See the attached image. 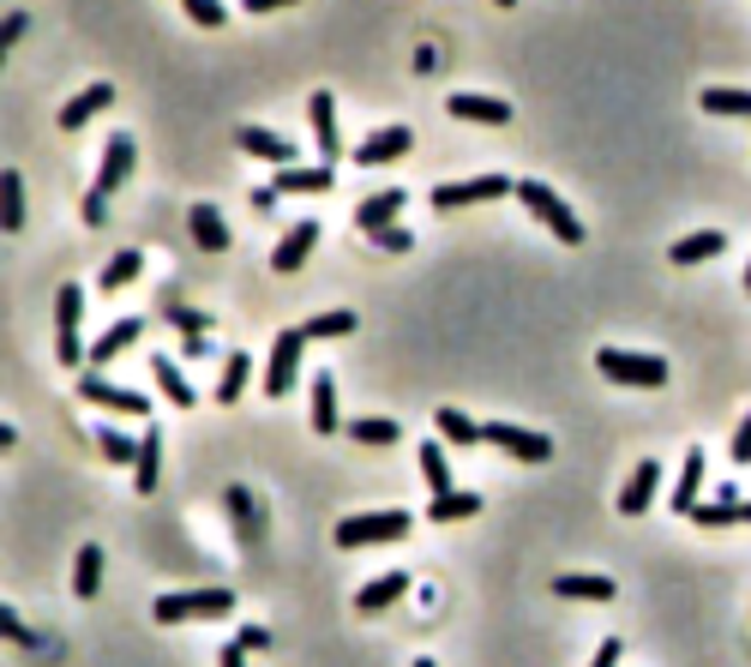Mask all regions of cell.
I'll use <instances>...</instances> for the list:
<instances>
[{"label": "cell", "instance_id": "obj_1", "mask_svg": "<svg viewBox=\"0 0 751 667\" xmlns=\"http://www.w3.org/2000/svg\"><path fill=\"white\" fill-rule=\"evenodd\" d=\"M415 530V518L410 511H361V518H349V523H337V547H385V542H403V535Z\"/></svg>", "mask_w": 751, "mask_h": 667}, {"label": "cell", "instance_id": "obj_2", "mask_svg": "<svg viewBox=\"0 0 751 667\" xmlns=\"http://www.w3.org/2000/svg\"><path fill=\"white\" fill-rule=\"evenodd\" d=\"M228 608H235V596H228V589H181V596H157L150 620H157V625H181V620H223Z\"/></svg>", "mask_w": 751, "mask_h": 667}, {"label": "cell", "instance_id": "obj_3", "mask_svg": "<svg viewBox=\"0 0 751 667\" xmlns=\"http://www.w3.org/2000/svg\"><path fill=\"white\" fill-rule=\"evenodd\" d=\"M517 199H524V204H529V216H541V223L553 229L559 241H565V247H578V241H583V216L571 211V204L559 199L553 187H541V181H517Z\"/></svg>", "mask_w": 751, "mask_h": 667}, {"label": "cell", "instance_id": "obj_4", "mask_svg": "<svg viewBox=\"0 0 751 667\" xmlns=\"http://www.w3.org/2000/svg\"><path fill=\"white\" fill-rule=\"evenodd\" d=\"M595 367H602V379H614V385H638V391H661V385H668V362H661V355L602 349V355H595Z\"/></svg>", "mask_w": 751, "mask_h": 667}, {"label": "cell", "instance_id": "obj_5", "mask_svg": "<svg viewBox=\"0 0 751 667\" xmlns=\"http://www.w3.org/2000/svg\"><path fill=\"white\" fill-rule=\"evenodd\" d=\"M301 349H307V331H301V325L277 331L271 362H265V391H271V397H289V391H295V379H301Z\"/></svg>", "mask_w": 751, "mask_h": 667}, {"label": "cell", "instance_id": "obj_6", "mask_svg": "<svg viewBox=\"0 0 751 667\" xmlns=\"http://www.w3.org/2000/svg\"><path fill=\"white\" fill-rule=\"evenodd\" d=\"M481 440L500 445V452H512L517 464H547V457H553V440H547V433L512 427V421H487V427H481Z\"/></svg>", "mask_w": 751, "mask_h": 667}, {"label": "cell", "instance_id": "obj_7", "mask_svg": "<svg viewBox=\"0 0 751 667\" xmlns=\"http://www.w3.org/2000/svg\"><path fill=\"white\" fill-rule=\"evenodd\" d=\"M79 313H85V294L72 284H60V313H55V343H60V367H85V337H79Z\"/></svg>", "mask_w": 751, "mask_h": 667}, {"label": "cell", "instance_id": "obj_8", "mask_svg": "<svg viewBox=\"0 0 751 667\" xmlns=\"http://www.w3.org/2000/svg\"><path fill=\"white\" fill-rule=\"evenodd\" d=\"M505 192H517V181L475 175V181H457V187H433V211H463V204H487V199H505Z\"/></svg>", "mask_w": 751, "mask_h": 667}, {"label": "cell", "instance_id": "obj_9", "mask_svg": "<svg viewBox=\"0 0 751 667\" xmlns=\"http://www.w3.org/2000/svg\"><path fill=\"white\" fill-rule=\"evenodd\" d=\"M235 145L247 151V157L271 163V169H295V163H301V145H295V138H277V133H265V126H240Z\"/></svg>", "mask_w": 751, "mask_h": 667}, {"label": "cell", "instance_id": "obj_10", "mask_svg": "<svg viewBox=\"0 0 751 667\" xmlns=\"http://www.w3.org/2000/svg\"><path fill=\"white\" fill-rule=\"evenodd\" d=\"M79 397H85V403H97V409H114V415H145V409H150L138 391L109 385L103 374H91V367H85V379H79Z\"/></svg>", "mask_w": 751, "mask_h": 667}, {"label": "cell", "instance_id": "obj_11", "mask_svg": "<svg viewBox=\"0 0 751 667\" xmlns=\"http://www.w3.org/2000/svg\"><path fill=\"white\" fill-rule=\"evenodd\" d=\"M320 235H325L320 223H295V229H289V235L271 247V271H277V277H295L301 265H307V253L320 247Z\"/></svg>", "mask_w": 751, "mask_h": 667}, {"label": "cell", "instance_id": "obj_12", "mask_svg": "<svg viewBox=\"0 0 751 667\" xmlns=\"http://www.w3.org/2000/svg\"><path fill=\"white\" fill-rule=\"evenodd\" d=\"M133 163H138V145H133V133H109V151H103V163H97V187L91 192H109L133 175Z\"/></svg>", "mask_w": 751, "mask_h": 667}, {"label": "cell", "instance_id": "obj_13", "mask_svg": "<svg viewBox=\"0 0 751 667\" xmlns=\"http://www.w3.org/2000/svg\"><path fill=\"white\" fill-rule=\"evenodd\" d=\"M307 114H313V145H320V163L330 169V163L343 157V133H337V102H330V91H313V97H307Z\"/></svg>", "mask_w": 751, "mask_h": 667}, {"label": "cell", "instance_id": "obj_14", "mask_svg": "<svg viewBox=\"0 0 751 667\" xmlns=\"http://www.w3.org/2000/svg\"><path fill=\"white\" fill-rule=\"evenodd\" d=\"M138 331H145V319H114V325L103 331V337L91 343V355H85V367H91V374H103V367L114 362V355H126L138 343Z\"/></svg>", "mask_w": 751, "mask_h": 667}, {"label": "cell", "instance_id": "obj_15", "mask_svg": "<svg viewBox=\"0 0 751 667\" xmlns=\"http://www.w3.org/2000/svg\"><path fill=\"white\" fill-rule=\"evenodd\" d=\"M410 145H415V133H410V126H379L373 138H361V145H355V163H361V169H379V163L403 157Z\"/></svg>", "mask_w": 751, "mask_h": 667}, {"label": "cell", "instance_id": "obj_16", "mask_svg": "<svg viewBox=\"0 0 751 667\" xmlns=\"http://www.w3.org/2000/svg\"><path fill=\"white\" fill-rule=\"evenodd\" d=\"M445 109H451L457 121H475V126H505V121H512V109H505L500 97H475V91H451V97H445Z\"/></svg>", "mask_w": 751, "mask_h": 667}, {"label": "cell", "instance_id": "obj_17", "mask_svg": "<svg viewBox=\"0 0 751 667\" xmlns=\"http://www.w3.org/2000/svg\"><path fill=\"white\" fill-rule=\"evenodd\" d=\"M655 487H661V464H638V476L619 487V518H643L655 505Z\"/></svg>", "mask_w": 751, "mask_h": 667}, {"label": "cell", "instance_id": "obj_18", "mask_svg": "<svg viewBox=\"0 0 751 667\" xmlns=\"http://www.w3.org/2000/svg\"><path fill=\"white\" fill-rule=\"evenodd\" d=\"M109 102H114V85H109V79H103V85H85V91L72 97L67 109H60V126H67V133H79V126H85V121H97V114H103Z\"/></svg>", "mask_w": 751, "mask_h": 667}, {"label": "cell", "instance_id": "obj_19", "mask_svg": "<svg viewBox=\"0 0 751 667\" xmlns=\"http://www.w3.org/2000/svg\"><path fill=\"white\" fill-rule=\"evenodd\" d=\"M397 211H403V187H385V192H373V199L355 211V229H361V235H379V229L397 223Z\"/></svg>", "mask_w": 751, "mask_h": 667}, {"label": "cell", "instance_id": "obj_20", "mask_svg": "<svg viewBox=\"0 0 751 667\" xmlns=\"http://www.w3.org/2000/svg\"><path fill=\"white\" fill-rule=\"evenodd\" d=\"M716 253H728V235H721V229H697V235L673 241L668 259L673 265H704V259H716Z\"/></svg>", "mask_w": 751, "mask_h": 667}, {"label": "cell", "instance_id": "obj_21", "mask_svg": "<svg viewBox=\"0 0 751 667\" xmlns=\"http://www.w3.org/2000/svg\"><path fill=\"white\" fill-rule=\"evenodd\" d=\"M403 596H410V571H385V577H373V583L355 596V608H361V613H385L391 601H403Z\"/></svg>", "mask_w": 751, "mask_h": 667}, {"label": "cell", "instance_id": "obj_22", "mask_svg": "<svg viewBox=\"0 0 751 667\" xmlns=\"http://www.w3.org/2000/svg\"><path fill=\"white\" fill-rule=\"evenodd\" d=\"M553 596H565V601H614V577L571 571V577H553Z\"/></svg>", "mask_w": 751, "mask_h": 667}, {"label": "cell", "instance_id": "obj_23", "mask_svg": "<svg viewBox=\"0 0 751 667\" xmlns=\"http://www.w3.org/2000/svg\"><path fill=\"white\" fill-rule=\"evenodd\" d=\"M697 493H704V452H685V469H680V481H673V511H680V518H692L697 511Z\"/></svg>", "mask_w": 751, "mask_h": 667}, {"label": "cell", "instance_id": "obj_24", "mask_svg": "<svg viewBox=\"0 0 751 667\" xmlns=\"http://www.w3.org/2000/svg\"><path fill=\"white\" fill-rule=\"evenodd\" d=\"M157 476H162V433L150 427L145 440H138V464H133V487H138V493H157Z\"/></svg>", "mask_w": 751, "mask_h": 667}, {"label": "cell", "instance_id": "obj_25", "mask_svg": "<svg viewBox=\"0 0 751 667\" xmlns=\"http://www.w3.org/2000/svg\"><path fill=\"white\" fill-rule=\"evenodd\" d=\"M187 229H193V241L205 253H223L228 247V229H223V216H216V204H193V211H187Z\"/></svg>", "mask_w": 751, "mask_h": 667}, {"label": "cell", "instance_id": "obj_26", "mask_svg": "<svg viewBox=\"0 0 751 667\" xmlns=\"http://www.w3.org/2000/svg\"><path fill=\"white\" fill-rule=\"evenodd\" d=\"M150 379L162 385V397H169L175 409H193V403H199V391H193V385L181 379V367H175L169 355H157V362H150Z\"/></svg>", "mask_w": 751, "mask_h": 667}, {"label": "cell", "instance_id": "obj_27", "mask_svg": "<svg viewBox=\"0 0 751 667\" xmlns=\"http://www.w3.org/2000/svg\"><path fill=\"white\" fill-rule=\"evenodd\" d=\"M301 331H307V343H330V337H349V331H361V319H355L349 307H337V313L301 319Z\"/></svg>", "mask_w": 751, "mask_h": 667}, {"label": "cell", "instance_id": "obj_28", "mask_svg": "<svg viewBox=\"0 0 751 667\" xmlns=\"http://www.w3.org/2000/svg\"><path fill=\"white\" fill-rule=\"evenodd\" d=\"M692 523L697 530H728V523H751V499H721V505H697L692 511Z\"/></svg>", "mask_w": 751, "mask_h": 667}, {"label": "cell", "instance_id": "obj_29", "mask_svg": "<svg viewBox=\"0 0 751 667\" xmlns=\"http://www.w3.org/2000/svg\"><path fill=\"white\" fill-rule=\"evenodd\" d=\"M337 427H343V421H337V379L320 374V379H313V433H325V440H330Z\"/></svg>", "mask_w": 751, "mask_h": 667}, {"label": "cell", "instance_id": "obj_30", "mask_svg": "<svg viewBox=\"0 0 751 667\" xmlns=\"http://www.w3.org/2000/svg\"><path fill=\"white\" fill-rule=\"evenodd\" d=\"M277 192H330V169L325 163H307V169H277V181H271Z\"/></svg>", "mask_w": 751, "mask_h": 667}, {"label": "cell", "instance_id": "obj_31", "mask_svg": "<svg viewBox=\"0 0 751 667\" xmlns=\"http://www.w3.org/2000/svg\"><path fill=\"white\" fill-rule=\"evenodd\" d=\"M72 589H79L85 601H91L97 589H103V547H97V542H85V547H79V559H72Z\"/></svg>", "mask_w": 751, "mask_h": 667}, {"label": "cell", "instance_id": "obj_32", "mask_svg": "<svg viewBox=\"0 0 751 667\" xmlns=\"http://www.w3.org/2000/svg\"><path fill=\"white\" fill-rule=\"evenodd\" d=\"M247 374H253V355L235 349L223 362V379H216V403H240V391H247Z\"/></svg>", "mask_w": 751, "mask_h": 667}, {"label": "cell", "instance_id": "obj_33", "mask_svg": "<svg viewBox=\"0 0 751 667\" xmlns=\"http://www.w3.org/2000/svg\"><path fill=\"white\" fill-rule=\"evenodd\" d=\"M0 229H7V235H19L24 229V181L19 175H0Z\"/></svg>", "mask_w": 751, "mask_h": 667}, {"label": "cell", "instance_id": "obj_34", "mask_svg": "<svg viewBox=\"0 0 751 667\" xmlns=\"http://www.w3.org/2000/svg\"><path fill=\"white\" fill-rule=\"evenodd\" d=\"M481 511V493H439L427 505V523H463V518H475Z\"/></svg>", "mask_w": 751, "mask_h": 667}, {"label": "cell", "instance_id": "obj_35", "mask_svg": "<svg viewBox=\"0 0 751 667\" xmlns=\"http://www.w3.org/2000/svg\"><path fill=\"white\" fill-rule=\"evenodd\" d=\"M138 271H145V253H138V247H121V253H114V259L103 265V294L138 284Z\"/></svg>", "mask_w": 751, "mask_h": 667}, {"label": "cell", "instance_id": "obj_36", "mask_svg": "<svg viewBox=\"0 0 751 667\" xmlns=\"http://www.w3.org/2000/svg\"><path fill=\"white\" fill-rule=\"evenodd\" d=\"M422 481L433 487V499H439V493H457V487H451V464H445V445H439V440L422 445Z\"/></svg>", "mask_w": 751, "mask_h": 667}, {"label": "cell", "instance_id": "obj_37", "mask_svg": "<svg viewBox=\"0 0 751 667\" xmlns=\"http://www.w3.org/2000/svg\"><path fill=\"white\" fill-rule=\"evenodd\" d=\"M433 427H439L451 445H487V440H481V421H469L463 409H439V415H433Z\"/></svg>", "mask_w": 751, "mask_h": 667}, {"label": "cell", "instance_id": "obj_38", "mask_svg": "<svg viewBox=\"0 0 751 667\" xmlns=\"http://www.w3.org/2000/svg\"><path fill=\"white\" fill-rule=\"evenodd\" d=\"M397 421L391 415H361V421H349V440H361V445H397Z\"/></svg>", "mask_w": 751, "mask_h": 667}, {"label": "cell", "instance_id": "obj_39", "mask_svg": "<svg viewBox=\"0 0 751 667\" xmlns=\"http://www.w3.org/2000/svg\"><path fill=\"white\" fill-rule=\"evenodd\" d=\"M162 319H169V325L181 331V337H211V319H205V313H193V307H181V301L162 307Z\"/></svg>", "mask_w": 751, "mask_h": 667}, {"label": "cell", "instance_id": "obj_40", "mask_svg": "<svg viewBox=\"0 0 751 667\" xmlns=\"http://www.w3.org/2000/svg\"><path fill=\"white\" fill-rule=\"evenodd\" d=\"M697 102H704L709 114H751V91H697Z\"/></svg>", "mask_w": 751, "mask_h": 667}, {"label": "cell", "instance_id": "obj_41", "mask_svg": "<svg viewBox=\"0 0 751 667\" xmlns=\"http://www.w3.org/2000/svg\"><path fill=\"white\" fill-rule=\"evenodd\" d=\"M97 445H103L109 464H138V440H126V433H114V427L97 433Z\"/></svg>", "mask_w": 751, "mask_h": 667}, {"label": "cell", "instance_id": "obj_42", "mask_svg": "<svg viewBox=\"0 0 751 667\" xmlns=\"http://www.w3.org/2000/svg\"><path fill=\"white\" fill-rule=\"evenodd\" d=\"M228 511H235V530H240V542H253V535H259V511H247V487H235V493H228Z\"/></svg>", "mask_w": 751, "mask_h": 667}, {"label": "cell", "instance_id": "obj_43", "mask_svg": "<svg viewBox=\"0 0 751 667\" xmlns=\"http://www.w3.org/2000/svg\"><path fill=\"white\" fill-rule=\"evenodd\" d=\"M373 247H385V253H410V247H415V235H410L403 223H391V229H379V235H373Z\"/></svg>", "mask_w": 751, "mask_h": 667}, {"label": "cell", "instance_id": "obj_44", "mask_svg": "<svg viewBox=\"0 0 751 667\" xmlns=\"http://www.w3.org/2000/svg\"><path fill=\"white\" fill-rule=\"evenodd\" d=\"M187 19L193 24H223L228 7H216V0H187Z\"/></svg>", "mask_w": 751, "mask_h": 667}, {"label": "cell", "instance_id": "obj_45", "mask_svg": "<svg viewBox=\"0 0 751 667\" xmlns=\"http://www.w3.org/2000/svg\"><path fill=\"white\" fill-rule=\"evenodd\" d=\"M733 464H751V415L733 427Z\"/></svg>", "mask_w": 751, "mask_h": 667}, {"label": "cell", "instance_id": "obj_46", "mask_svg": "<svg viewBox=\"0 0 751 667\" xmlns=\"http://www.w3.org/2000/svg\"><path fill=\"white\" fill-rule=\"evenodd\" d=\"M24 24H31V19H24V12H7V19H0V43H19V36H24Z\"/></svg>", "mask_w": 751, "mask_h": 667}, {"label": "cell", "instance_id": "obj_47", "mask_svg": "<svg viewBox=\"0 0 751 667\" xmlns=\"http://www.w3.org/2000/svg\"><path fill=\"white\" fill-rule=\"evenodd\" d=\"M103 216H109V199H103V192H91V199H85V223L103 229Z\"/></svg>", "mask_w": 751, "mask_h": 667}, {"label": "cell", "instance_id": "obj_48", "mask_svg": "<svg viewBox=\"0 0 751 667\" xmlns=\"http://www.w3.org/2000/svg\"><path fill=\"white\" fill-rule=\"evenodd\" d=\"M590 667H619V637H602V649H595Z\"/></svg>", "mask_w": 751, "mask_h": 667}, {"label": "cell", "instance_id": "obj_49", "mask_svg": "<svg viewBox=\"0 0 751 667\" xmlns=\"http://www.w3.org/2000/svg\"><path fill=\"white\" fill-rule=\"evenodd\" d=\"M235 644H240V649H247V656H253V649H265V644H271V637H265L259 625H240V637H235Z\"/></svg>", "mask_w": 751, "mask_h": 667}, {"label": "cell", "instance_id": "obj_50", "mask_svg": "<svg viewBox=\"0 0 751 667\" xmlns=\"http://www.w3.org/2000/svg\"><path fill=\"white\" fill-rule=\"evenodd\" d=\"M216 667H247V649H240V644H223V649H216Z\"/></svg>", "mask_w": 751, "mask_h": 667}, {"label": "cell", "instance_id": "obj_51", "mask_svg": "<svg viewBox=\"0 0 751 667\" xmlns=\"http://www.w3.org/2000/svg\"><path fill=\"white\" fill-rule=\"evenodd\" d=\"M0 632H7V637H31V632H24V620H19L12 608H0Z\"/></svg>", "mask_w": 751, "mask_h": 667}, {"label": "cell", "instance_id": "obj_52", "mask_svg": "<svg viewBox=\"0 0 751 667\" xmlns=\"http://www.w3.org/2000/svg\"><path fill=\"white\" fill-rule=\"evenodd\" d=\"M746 294H751V259H746Z\"/></svg>", "mask_w": 751, "mask_h": 667}, {"label": "cell", "instance_id": "obj_53", "mask_svg": "<svg viewBox=\"0 0 751 667\" xmlns=\"http://www.w3.org/2000/svg\"><path fill=\"white\" fill-rule=\"evenodd\" d=\"M415 667H439V662H427V656H422V662H415Z\"/></svg>", "mask_w": 751, "mask_h": 667}]
</instances>
